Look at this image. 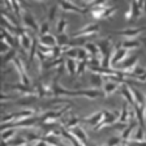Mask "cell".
Listing matches in <instances>:
<instances>
[{"mask_svg": "<svg viewBox=\"0 0 146 146\" xmlns=\"http://www.w3.org/2000/svg\"><path fill=\"white\" fill-rule=\"evenodd\" d=\"M63 72V65H60L58 69V74L55 76L52 81V97H59V95H67V97H86L89 99H95V98L103 97L104 93L99 89H76V90H69V89H63L59 85V80L61 77Z\"/></svg>", "mask_w": 146, "mask_h": 146, "instance_id": "1", "label": "cell"}, {"mask_svg": "<svg viewBox=\"0 0 146 146\" xmlns=\"http://www.w3.org/2000/svg\"><path fill=\"white\" fill-rule=\"evenodd\" d=\"M33 116H38V110H33V108H26V110H21L17 112L13 113H7L1 117V124H7V123H15V121H21L25 119L33 117Z\"/></svg>", "mask_w": 146, "mask_h": 146, "instance_id": "2", "label": "cell"}, {"mask_svg": "<svg viewBox=\"0 0 146 146\" xmlns=\"http://www.w3.org/2000/svg\"><path fill=\"white\" fill-rule=\"evenodd\" d=\"M72 104H69L68 107H64V108L59 110V111H50V112H46L43 115H40V123L39 124H43V123H54L55 120L60 119L63 115L67 113L68 110H70Z\"/></svg>", "mask_w": 146, "mask_h": 146, "instance_id": "3", "label": "cell"}, {"mask_svg": "<svg viewBox=\"0 0 146 146\" xmlns=\"http://www.w3.org/2000/svg\"><path fill=\"white\" fill-rule=\"evenodd\" d=\"M98 31H99V25L95 24V22H91V24H88L84 27H81L80 30H77L72 35V38H85V36L95 35Z\"/></svg>", "mask_w": 146, "mask_h": 146, "instance_id": "4", "label": "cell"}, {"mask_svg": "<svg viewBox=\"0 0 146 146\" xmlns=\"http://www.w3.org/2000/svg\"><path fill=\"white\" fill-rule=\"evenodd\" d=\"M142 11H143V1H132L129 11L125 13V20L132 21L134 18L140 17Z\"/></svg>", "mask_w": 146, "mask_h": 146, "instance_id": "5", "label": "cell"}, {"mask_svg": "<svg viewBox=\"0 0 146 146\" xmlns=\"http://www.w3.org/2000/svg\"><path fill=\"white\" fill-rule=\"evenodd\" d=\"M119 117H120V112H117V111H104V119L102 120V123H100L98 127L93 128L94 131H99V129H102V128L107 127V125H112L115 124L116 120H119Z\"/></svg>", "mask_w": 146, "mask_h": 146, "instance_id": "6", "label": "cell"}, {"mask_svg": "<svg viewBox=\"0 0 146 146\" xmlns=\"http://www.w3.org/2000/svg\"><path fill=\"white\" fill-rule=\"evenodd\" d=\"M7 89L16 90L24 95H31V97H33V94H34V90L31 86H26V85H24V84H21V82H20V84H15V85H4L3 90H7Z\"/></svg>", "mask_w": 146, "mask_h": 146, "instance_id": "7", "label": "cell"}, {"mask_svg": "<svg viewBox=\"0 0 146 146\" xmlns=\"http://www.w3.org/2000/svg\"><path fill=\"white\" fill-rule=\"evenodd\" d=\"M128 56V50L125 48H121V47H119V48L115 50V54L112 55V59H111V68L115 69L117 67L119 64L121 63L125 58Z\"/></svg>", "mask_w": 146, "mask_h": 146, "instance_id": "8", "label": "cell"}, {"mask_svg": "<svg viewBox=\"0 0 146 146\" xmlns=\"http://www.w3.org/2000/svg\"><path fill=\"white\" fill-rule=\"evenodd\" d=\"M137 60H138V55H134V56H131V58H128L127 60L124 61V63H120L117 65V67H120L121 69H119V70H121V72H125V73H131L132 70L134 69V67H136V63ZM116 69V68H115Z\"/></svg>", "mask_w": 146, "mask_h": 146, "instance_id": "9", "label": "cell"}, {"mask_svg": "<svg viewBox=\"0 0 146 146\" xmlns=\"http://www.w3.org/2000/svg\"><path fill=\"white\" fill-rule=\"evenodd\" d=\"M103 119H104V111H99V112L93 113V115H90L89 117L84 119L82 121L86 123V124L90 125V127L95 128V127H98V125L102 123V120H103Z\"/></svg>", "mask_w": 146, "mask_h": 146, "instance_id": "10", "label": "cell"}, {"mask_svg": "<svg viewBox=\"0 0 146 146\" xmlns=\"http://www.w3.org/2000/svg\"><path fill=\"white\" fill-rule=\"evenodd\" d=\"M143 30H146V26H141V27H131V29H123V30L113 31V34H116V35L127 36V38H133V36H136L137 34H140L141 31H143Z\"/></svg>", "mask_w": 146, "mask_h": 146, "instance_id": "11", "label": "cell"}, {"mask_svg": "<svg viewBox=\"0 0 146 146\" xmlns=\"http://www.w3.org/2000/svg\"><path fill=\"white\" fill-rule=\"evenodd\" d=\"M134 113H136V120L138 123V127L143 128L145 129V123H146V116H145V108L146 106H138V104H134Z\"/></svg>", "mask_w": 146, "mask_h": 146, "instance_id": "12", "label": "cell"}, {"mask_svg": "<svg viewBox=\"0 0 146 146\" xmlns=\"http://www.w3.org/2000/svg\"><path fill=\"white\" fill-rule=\"evenodd\" d=\"M22 20H24V24L26 25L29 29H31L33 31H38L39 33V25H38V22H36L35 17H34L33 15H31L30 12H26L24 15V17H22Z\"/></svg>", "mask_w": 146, "mask_h": 146, "instance_id": "13", "label": "cell"}, {"mask_svg": "<svg viewBox=\"0 0 146 146\" xmlns=\"http://www.w3.org/2000/svg\"><path fill=\"white\" fill-rule=\"evenodd\" d=\"M119 90H120V94H121V97L124 98L125 102H127L128 104H131V106H134V104H136V100H134L133 93H132V89L129 88V86L123 84L121 88L119 89Z\"/></svg>", "mask_w": 146, "mask_h": 146, "instance_id": "14", "label": "cell"}, {"mask_svg": "<svg viewBox=\"0 0 146 146\" xmlns=\"http://www.w3.org/2000/svg\"><path fill=\"white\" fill-rule=\"evenodd\" d=\"M69 132L73 134V136L76 137L77 140L80 141L81 143H84V145H89V140H88V136H86V133H85V131L82 129L80 125H77V127H74V128H72V129H69Z\"/></svg>", "mask_w": 146, "mask_h": 146, "instance_id": "15", "label": "cell"}, {"mask_svg": "<svg viewBox=\"0 0 146 146\" xmlns=\"http://www.w3.org/2000/svg\"><path fill=\"white\" fill-rule=\"evenodd\" d=\"M59 7H60L63 11H70V12H77L80 15H85V11L81 9L78 5H76V3H72V1H59Z\"/></svg>", "mask_w": 146, "mask_h": 146, "instance_id": "16", "label": "cell"}, {"mask_svg": "<svg viewBox=\"0 0 146 146\" xmlns=\"http://www.w3.org/2000/svg\"><path fill=\"white\" fill-rule=\"evenodd\" d=\"M39 43L43 47H48V48H54L58 46V40H56V36L51 35V34H46V35L39 36Z\"/></svg>", "mask_w": 146, "mask_h": 146, "instance_id": "17", "label": "cell"}, {"mask_svg": "<svg viewBox=\"0 0 146 146\" xmlns=\"http://www.w3.org/2000/svg\"><path fill=\"white\" fill-rule=\"evenodd\" d=\"M137 125H138V123H137L136 119H134V120H131V123L128 124V127L121 132V140L123 141H129V138H131L132 133H133V131L136 129Z\"/></svg>", "mask_w": 146, "mask_h": 146, "instance_id": "18", "label": "cell"}, {"mask_svg": "<svg viewBox=\"0 0 146 146\" xmlns=\"http://www.w3.org/2000/svg\"><path fill=\"white\" fill-rule=\"evenodd\" d=\"M120 88H121V84H117L113 81H106L103 84V93L104 95H111Z\"/></svg>", "mask_w": 146, "mask_h": 146, "instance_id": "19", "label": "cell"}, {"mask_svg": "<svg viewBox=\"0 0 146 146\" xmlns=\"http://www.w3.org/2000/svg\"><path fill=\"white\" fill-rule=\"evenodd\" d=\"M38 44H39V38H36L35 35L33 36V42H31V47H30V52H29V64L33 63V59L35 56V54H38Z\"/></svg>", "mask_w": 146, "mask_h": 146, "instance_id": "20", "label": "cell"}, {"mask_svg": "<svg viewBox=\"0 0 146 146\" xmlns=\"http://www.w3.org/2000/svg\"><path fill=\"white\" fill-rule=\"evenodd\" d=\"M132 89V93H133V97L134 100H136V104L138 106H146V97L141 93L140 90H137L136 88H131Z\"/></svg>", "mask_w": 146, "mask_h": 146, "instance_id": "21", "label": "cell"}, {"mask_svg": "<svg viewBox=\"0 0 146 146\" xmlns=\"http://www.w3.org/2000/svg\"><path fill=\"white\" fill-rule=\"evenodd\" d=\"M84 48H85L86 51L89 52V55H90L91 58H98V52H100V51H99V48H98L97 43H95V42H94V43H93V42L86 43Z\"/></svg>", "mask_w": 146, "mask_h": 146, "instance_id": "22", "label": "cell"}, {"mask_svg": "<svg viewBox=\"0 0 146 146\" xmlns=\"http://www.w3.org/2000/svg\"><path fill=\"white\" fill-rule=\"evenodd\" d=\"M64 63V59L63 58H59V59H55V60H47L42 64V67L44 69H51V68H55V67H60L63 65Z\"/></svg>", "mask_w": 146, "mask_h": 146, "instance_id": "23", "label": "cell"}, {"mask_svg": "<svg viewBox=\"0 0 146 146\" xmlns=\"http://www.w3.org/2000/svg\"><path fill=\"white\" fill-rule=\"evenodd\" d=\"M140 40L137 39H127V40H123L120 47L121 48H125V50H132V48H137V47H140Z\"/></svg>", "mask_w": 146, "mask_h": 146, "instance_id": "24", "label": "cell"}, {"mask_svg": "<svg viewBox=\"0 0 146 146\" xmlns=\"http://www.w3.org/2000/svg\"><path fill=\"white\" fill-rule=\"evenodd\" d=\"M67 69H68V72H69L70 77H76V73H77L76 60H73V59H67Z\"/></svg>", "mask_w": 146, "mask_h": 146, "instance_id": "25", "label": "cell"}, {"mask_svg": "<svg viewBox=\"0 0 146 146\" xmlns=\"http://www.w3.org/2000/svg\"><path fill=\"white\" fill-rule=\"evenodd\" d=\"M67 26H68V21L64 17H60V20L58 21V25H56V31H58L59 35H60V34H64Z\"/></svg>", "mask_w": 146, "mask_h": 146, "instance_id": "26", "label": "cell"}, {"mask_svg": "<svg viewBox=\"0 0 146 146\" xmlns=\"http://www.w3.org/2000/svg\"><path fill=\"white\" fill-rule=\"evenodd\" d=\"M90 82L94 86H102L104 84V78L100 76V74H95V73H93V74L90 76Z\"/></svg>", "mask_w": 146, "mask_h": 146, "instance_id": "27", "label": "cell"}, {"mask_svg": "<svg viewBox=\"0 0 146 146\" xmlns=\"http://www.w3.org/2000/svg\"><path fill=\"white\" fill-rule=\"evenodd\" d=\"M15 133H16V129H5V131H3V133H1V141L3 142L11 141L13 138V136H15Z\"/></svg>", "mask_w": 146, "mask_h": 146, "instance_id": "28", "label": "cell"}, {"mask_svg": "<svg viewBox=\"0 0 146 146\" xmlns=\"http://www.w3.org/2000/svg\"><path fill=\"white\" fill-rule=\"evenodd\" d=\"M59 8H60V7H59L58 3H54L48 8V22L50 21H54V20H55V17H56V13H58Z\"/></svg>", "mask_w": 146, "mask_h": 146, "instance_id": "29", "label": "cell"}, {"mask_svg": "<svg viewBox=\"0 0 146 146\" xmlns=\"http://www.w3.org/2000/svg\"><path fill=\"white\" fill-rule=\"evenodd\" d=\"M17 56V50L12 48L11 51H8L5 55H3V64H7L9 60H15V58Z\"/></svg>", "mask_w": 146, "mask_h": 146, "instance_id": "30", "label": "cell"}, {"mask_svg": "<svg viewBox=\"0 0 146 146\" xmlns=\"http://www.w3.org/2000/svg\"><path fill=\"white\" fill-rule=\"evenodd\" d=\"M56 40H58L59 47H64V46H68V43H69L70 39L67 34H60V35L56 36Z\"/></svg>", "mask_w": 146, "mask_h": 146, "instance_id": "31", "label": "cell"}, {"mask_svg": "<svg viewBox=\"0 0 146 146\" xmlns=\"http://www.w3.org/2000/svg\"><path fill=\"white\" fill-rule=\"evenodd\" d=\"M77 51H78V60L80 61H89L90 59H89V52L86 51L84 47L82 48H77Z\"/></svg>", "mask_w": 146, "mask_h": 146, "instance_id": "32", "label": "cell"}, {"mask_svg": "<svg viewBox=\"0 0 146 146\" xmlns=\"http://www.w3.org/2000/svg\"><path fill=\"white\" fill-rule=\"evenodd\" d=\"M89 65V61H80V63H77V73H76V77L81 76L82 73H84V70L86 69V67Z\"/></svg>", "mask_w": 146, "mask_h": 146, "instance_id": "33", "label": "cell"}, {"mask_svg": "<svg viewBox=\"0 0 146 146\" xmlns=\"http://www.w3.org/2000/svg\"><path fill=\"white\" fill-rule=\"evenodd\" d=\"M48 30H50V22L48 21H44L42 25H40V27H39V36L48 34Z\"/></svg>", "mask_w": 146, "mask_h": 146, "instance_id": "34", "label": "cell"}, {"mask_svg": "<svg viewBox=\"0 0 146 146\" xmlns=\"http://www.w3.org/2000/svg\"><path fill=\"white\" fill-rule=\"evenodd\" d=\"M143 136H145V129L138 127L134 133V141H143Z\"/></svg>", "mask_w": 146, "mask_h": 146, "instance_id": "35", "label": "cell"}, {"mask_svg": "<svg viewBox=\"0 0 146 146\" xmlns=\"http://www.w3.org/2000/svg\"><path fill=\"white\" fill-rule=\"evenodd\" d=\"M65 56H67L68 59H73V60H76L77 58H78V51H77V48H69L67 52H65Z\"/></svg>", "mask_w": 146, "mask_h": 146, "instance_id": "36", "label": "cell"}, {"mask_svg": "<svg viewBox=\"0 0 146 146\" xmlns=\"http://www.w3.org/2000/svg\"><path fill=\"white\" fill-rule=\"evenodd\" d=\"M121 141H123L121 137H111L106 146H119V143L121 142Z\"/></svg>", "mask_w": 146, "mask_h": 146, "instance_id": "37", "label": "cell"}, {"mask_svg": "<svg viewBox=\"0 0 146 146\" xmlns=\"http://www.w3.org/2000/svg\"><path fill=\"white\" fill-rule=\"evenodd\" d=\"M43 138V136H38V134H33V133H27L26 134V141L31 142V141H40Z\"/></svg>", "mask_w": 146, "mask_h": 146, "instance_id": "38", "label": "cell"}, {"mask_svg": "<svg viewBox=\"0 0 146 146\" xmlns=\"http://www.w3.org/2000/svg\"><path fill=\"white\" fill-rule=\"evenodd\" d=\"M35 146H50L48 143L46 142V141H43V140H40V141H38V143H36Z\"/></svg>", "mask_w": 146, "mask_h": 146, "instance_id": "39", "label": "cell"}, {"mask_svg": "<svg viewBox=\"0 0 146 146\" xmlns=\"http://www.w3.org/2000/svg\"><path fill=\"white\" fill-rule=\"evenodd\" d=\"M143 11H145V13H146V1H143Z\"/></svg>", "mask_w": 146, "mask_h": 146, "instance_id": "40", "label": "cell"}, {"mask_svg": "<svg viewBox=\"0 0 146 146\" xmlns=\"http://www.w3.org/2000/svg\"><path fill=\"white\" fill-rule=\"evenodd\" d=\"M141 40H143V42H146V36H145V38H142V39H141Z\"/></svg>", "mask_w": 146, "mask_h": 146, "instance_id": "41", "label": "cell"}, {"mask_svg": "<svg viewBox=\"0 0 146 146\" xmlns=\"http://www.w3.org/2000/svg\"><path fill=\"white\" fill-rule=\"evenodd\" d=\"M24 146H31V145H30V143H26V145H24Z\"/></svg>", "mask_w": 146, "mask_h": 146, "instance_id": "42", "label": "cell"}]
</instances>
